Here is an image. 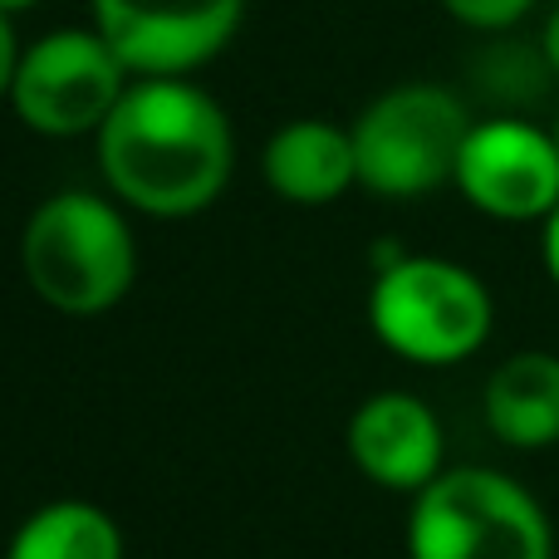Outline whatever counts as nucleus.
Segmentation results:
<instances>
[{"instance_id": "1", "label": "nucleus", "mask_w": 559, "mask_h": 559, "mask_svg": "<svg viewBox=\"0 0 559 559\" xmlns=\"http://www.w3.org/2000/svg\"><path fill=\"white\" fill-rule=\"evenodd\" d=\"M94 138L108 192L147 216H197L231 182V118L187 79L128 84Z\"/></svg>"}, {"instance_id": "2", "label": "nucleus", "mask_w": 559, "mask_h": 559, "mask_svg": "<svg viewBox=\"0 0 559 559\" xmlns=\"http://www.w3.org/2000/svg\"><path fill=\"white\" fill-rule=\"evenodd\" d=\"M25 280L59 314H104L133 289L138 246L123 212L94 192H55L39 202L20 236Z\"/></svg>"}, {"instance_id": "3", "label": "nucleus", "mask_w": 559, "mask_h": 559, "mask_svg": "<svg viewBox=\"0 0 559 559\" xmlns=\"http://www.w3.org/2000/svg\"><path fill=\"white\" fill-rule=\"evenodd\" d=\"M407 559H555V535L521 481L456 466L413 496Z\"/></svg>"}, {"instance_id": "4", "label": "nucleus", "mask_w": 559, "mask_h": 559, "mask_svg": "<svg viewBox=\"0 0 559 559\" xmlns=\"http://www.w3.org/2000/svg\"><path fill=\"white\" fill-rule=\"evenodd\" d=\"M491 289L456 261L403 255L383 265L368 289V324L397 358L452 368L491 338Z\"/></svg>"}, {"instance_id": "5", "label": "nucleus", "mask_w": 559, "mask_h": 559, "mask_svg": "<svg viewBox=\"0 0 559 559\" xmlns=\"http://www.w3.org/2000/svg\"><path fill=\"white\" fill-rule=\"evenodd\" d=\"M348 133L358 187L373 197H423L442 182H456L472 114L442 84H403L373 98Z\"/></svg>"}, {"instance_id": "6", "label": "nucleus", "mask_w": 559, "mask_h": 559, "mask_svg": "<svg viewBox=\"0 0 559 559\" xmlns=\"http://www.w3.org/2000/svg\"><path fill=\"white\" fill-rule=\"evenodd\" d=\"M128 64L98 29H49L20 55L10 108L45 138L98 133L128 94Z\"/></svg>"}, {"instance_id": "7", "label": "nucleus", "mask_w": 559, "mask_h": 559, "mask_svg": "<svg viewBox=\"0 0 559 559\" xmlns=\"http://www.w3.org/2000/svg\"><path fill=\"white\" fill-rule=\"evenodd\" d=\"M133 79H187L236 39L246 0H88Z\"/></svg>"}, {"instance_id": "8", "label": "nucleus", "mask_w": 559, "mask_h": 559, "mask_svg": "<svg viewBox=\"0 0 559 559\" xmlns=\"http://www.w3.org/2000/svg\"><path fill=\"white\" fill-rule=\"evenodd\" d=\"M456 187L476 212L496 222H550L559 206V147L535 123L486 118L466 133Z\"/></svg>"}, {"instance_id": "9", "label": "nucleus", "mask_w": 559, "mask_h": 559, "mask_svg": "<svg viewBox=\"0 0 559 559\" xmlns=\"http://www.w3.org/2000/svg\"><path fill=\"white\" fill-rule=\"evenodd\" d=\"M348 456L383 491H427L442 476V423L413 393H373L348 423Z\"/></svg>"}, {"instance_id": "10", "label": "nucleus", "mask_w": 559, "mask_h": 559, "mask_svg": "<svg viewBox=\"0 0 559 559\" xmlns=\"http://www.w3.org/2000/svg\"><path fill=\"white\" fill-rule=\"evenodd\" d=\"M265 182L295 206H329L358 182L354 133L324 118H295L265 143Z\"/></svg>"}, {"instance_id": "11", "label": "nucleus", "mask_w": 559, "mask_h": 559, "mask_svg": "<svg viewBox=\"0 0 559 559\" xmlns=\"http://www.w3.org/2000/svg\"><path fill=\"white\" fill-rule=\"evenodd\" d=\"M486 427L506 447L540 452L559 442V354L521 348L486 378Z\"/></svg>"}, {"instance_id": "12", "label": "nucleus", "mask_w": 559, "mask_h": 559, "mask_svg": "<svg viewBox=\"0 0 559 559\" xmlns=\"http://www.w3.org/2000/svg\"><path fill=\"white\" fill-rule=\"evenodd\" d=\"M5 559H123V531L94 501H49L15 531Z\"/></svg>"}, {"instance_id": "13", "label": "nucleus", "mask_w": 559, "mask_h": 559, "mask_svg": "<svg viewBox=\"0 0 559 559\" xmlns=\"http://www.w3.org/2000/svg\"><path fill=\"white\" fill-rule=\"evenodd\" d=\"M550 79L555 74H550L545 49H525V45H515V39L491 45L481 55V64H476V84H481V94L501 98V104H531V98L545 94Z\"/></svg>"}, {"instance_id": "14", "label": "nucleus", "mask_w": 559, "mask_h": 559, "mask_svg": "<svg viewBox=\"0 0 559 559\" xmlns=\"http://www.w3.org/2000/svg\"><path fill=\"white\" fill-rule=\"evenodd\" d=\"M447 15L462 20V25L472 29H486V35H496V29H511L521 25L525 15H531L535 0H442Z\"/></svg>"}, {"instance_id": "15", "label": "nucleus", "mask_w": 559, "mask_h": 559, "mask_svg": "<svg viewBox=\"0 0 559 559\" xmlns=\"http://www.w3.org/2000/svg\"><path fill=\"white\" fill-rule=\"evenodd\" d=\"M20 55H25V49L15 45V25H10V15H0V104H5L10 88H15Z\"/></svg>"}, {"instance_id": "16", "label": "nucleus", "mask_w": 559, "mask_h": 559, "mask_svg": "<svg viewBox=\"0 0 559 559\" xmlns=\"http://www.w3.org/2000/svg\"><path fill=\"white\" fill-rule=\"evenodd\" d=\"M545 271L559 285V206L550 212V222H545Z\"/></svg>"}, {"instance_id": "17", "label": "nucleus", "mask_w": 559, "mask_h": 559, "mask_svg": "<svg viewBox=\"0 0 559 559\" xmlns=\"http://www.w3.org/2000/svg\"><path fill=\"white\" fill-rule=\"evenodd\" d=\"M540 49H545V59H550V74L559 79V5L550 10V20H545V29H540Z\"/></svg>"}, {"instance_id": "18", "label": "nucleus", "mask_w": 559, "mask_h": 559, "mask_svg": "<svg viewBox=\"0 0 559 559\" xmlns=\"http://www.w3.org/2000/svg\"><path fill=\"white\" fill-rule=\"evenodd\" d=\"M35 5H39V0H0V15L15 20V15H25V10H35Z\"/></svg>"}, {"instance_id": "19", "label": "nucleus", "mask_w": 559, "mask_h": 559, "mask_svg": "<svg viewBox=\"0 0 559 559\" xmlns=\"http://www.w3.org/2000/svg\"><path fill=\"white\" fill-rule=\"evenodd\" d=\"M550 138H555V147H559V118H555V128H550Z\"/></svg>"}]
</instances>
